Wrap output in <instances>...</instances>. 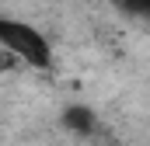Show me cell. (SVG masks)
Returning <instances> with one entry per match:
<instances>
[{
	"label": "cell",
	"instance_id": "277c9868",
	"mask_svg": "<svg viewBox=\"0 0 150 146\" xmlns=\"http://www.w3.org/2000/svg\"><path fill=\"white\" fill-rule=\"evenodd\" d=\"M14 66H18V59H14V56H11V52H7V49H0V73H7V70H14Z\"/></svg>",
	"mask_w": 150,
	"mask_h": 146
},
{
	"label": "cell",
	"instance_id": "7a4b0ae2",
	"mask_svg": "<svg viewBox=\"0 0 150 146\" xmlns=\"http://www.w3.org/2000/svg\"><path fill=\"white\" fill-rule=\"evenodd\" d=\"M59 125H63L67 132H74V136H94L98 118H94V111L84 108V105H70V108L59 115Z\"/></svg>",
	"mask_w": 150,
	"mask_h": 146
},
{
	"label": "cell",
	"instance_id": "6da1fadb",
	"mask_svg": "<svg viewBox=\"0 0 150 146\" xmlns=\"http://www.w3.org/2000/svg\"><path fill=\"white\" fill-rule=\"evenodd\" d=\"M0 49H7L14 59H25L38 70H49L52 66V52H49V42L38 35L35 28L21 25V21H11V18H0Z\"/></svg>",
	"mask_w": 150,
	"mask_h": 146
},
{
	"label": "cell",
	"instance_id": "3957f363",
	"mask_svg": "<svg viewBox=\"0 0 150 146\" xmlns=\"http://www.w3.org/2000/svg\"><path fill=\"white\" fill-rule=\"evenodd\" d=\"M119 11H126V14H136V18H143L150 14V0H112Z\"/></svg>",
	"mask_w": 150,
	"mask_h": 146
}]
</instances>
